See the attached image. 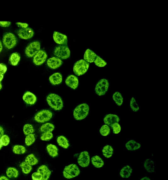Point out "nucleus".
Here are the masks:
<instances>
[{
    "label": "nucleus",
    "instance_id": "1",
    "mask_svg": "<svg viewBox=\"0 0 168 180\" xmlns=\"http://www.w3.org/2000/svg\"><path fill=\"white\" fill-rule=\"evenodd\" d=\"M48 105L55 111H60L63 107V102L61 97L57 94H50L47 97Z\"/></svg>",
    "mask_w": 168,
    "mask_h": 180
},
{
    "label": "nucleus",
    "instance_id": "2",
    "mask_svg": "<svg viewBox=\"0 0 168 180\" xmlns=\"http://www.w3.org/2000/svg\"><path fill=\"white\" fill-rule=\"evenodd\" d=\"M89 111V106L87 104L84 103L79 105L74 111V117L77 120H83L87 117Z\"/></svg>",
    "mask_w": 168,
    "mask_h": 180
},
{
    "label": "nucleus",
    "instance_id": "3",
    "mask_svg": "<svg viewBox=\"0 0 168 180\" xmlns=\"http://www.w3.org/2000/svg\"><path fill=\"white\" fill-rule=\"evenodd\" d=\"M89 66V63L84 60H79L76 62L74 65V73L78 76L83 75L87 72Z\"/></svg>",
    "mask_w": 168,
    "mask_h": 180
},
{
    "label": "nucleus",
    "instance_id": "4",
    "mask_svg": "<svg viewBox=\"0 0 168 180\" xmlns=\"http://www.w3.org/2000/svg\"><path fill=\"white\" fill-rule=\"evenodd\" d=\"M80 173V170L76 164H70L64 168L63 173L65 178L71 179L78 176Z\"/></svg>",
    "mask_w": 168,
    "mask_h": 180
},
{
    "label": "nucleus",
    "instance_id": "5",
    "mask_svg": "<svg viewBox=\"0 0 168 180\" xmlns=\"http://www.w3.org/2000/svg\"><path fill=\"white\" fill-rule=\"evenodd\" d=\"M3 42L6 48L10 49L16 45L17 39L14 34L11 32H8L4 35L3 37Z\"/></svg>",
    "mask_w": 168,
    "mask_h": 180
},
{
    "label": "nucleus",
    "instance_id": "6",
    "mask_svg": "<svg viewBox=\"0 0 168 180\" xmlns=\"http://www.w3.org/2000/svg\"><path fill=\"white\" fill-rule=\"evenodd\" d=\"M70 51L66 46H59L56 47L54 54L59 58L65 60L69 58L70 56Z\"/></svg>",
    "mask_w": 168,
    "mask_h": 180
},
{
    "label": "nucleus",
    "instance_id": "7",
    "mask_svg": "<svg viewBox=\"0 0 168 180\" xmlns=\"http://www.w3.org/2000/svg\"><path fill=\"white\" fill-rule=\"evenodd\" d=\"M52 116L53 114L51 111L48 110H43L35 115L34 120L38 123H43L48 122Z\"/></svg>",
    "mask_w": 168,
    "mask_h": 180
},
{
    "label": "nucleus",
    "instance_id": "8",
    "mask_svg": "<svg viewBox=\"0 0 168 180\" xmlns=\"http://www.w3.org/2000/svg\"><path fill=\"white\" fill-rule=\"evenodd\" d=\"M109 87V83L107 79H103L100 80L97 84L95 91L99 96L104 95L107 93Z\"/></svg>",
    "mask_w": 168,
    "mask_h": 180
},
{
    "label": "nucleus",
    "instance_id": "9",
    "mask_svg": "<svg viewBox=\"0 0 168 180\" xmlns=\"http://www.w3.org/2000/svg\"><path fill=\"white\" fill-rule=\"evenodd\" d=\"M40 43L39 41L32 42L26 47L25 54L29 57H33L40 51Z\"/></svg>",
    "mask_w": 168,
    "mask_h": 180
},
{
    "label": "nucleus",
    "instance_id": "10",
    "mask_svg": "<svg viewBox=\"0 0 168 180\" xmlns=\"http://www.w3.org/2000/svg\"><path fill=\"white\" fill-rule=\"evenodd\" d=\"M48 55L46 52L42 50H40L35 55L33 58V63L35 65L41 66L46 61Z\"/></svg>",
    "mask_w": 168,
    "mask_h": 180
},
{
    "label": "nucleus",
    "instance_id": "11",
    "mask_svg": "<svg viewBox=\"0 0 168 180\" xmlns=\"http://www.w3.org/2000/svg\"><path fill=\"white\" fill-rule=\"evenodd\" d=\"M78 163L82 167H85L89 165L90 158L89 154L87 151H83L81 153L78 159Z\"/></svg>",
    "mask_w": 168,
    "mask_h": 180
},
{
    "label": "nucleus",
    "instance_id": "12",
    "mask_svg": "<svg viewBox=\"0 0 168 180\" xmlns=\"http://www.w3.org/2000/svg\"><path fill=\"white\" fill-rule=\"evenodd\" d=\"M18 35L20 38L27 40L32 37L34 35V32L32 29L27 28L20 29L18 32Z\"/></svg>",
    "mask_w": 168,
    "mask_h": 180
},
{
    "label": "nucleus",
    "instance_id": "13",
    "mask_svg": "<svg viewBox=\"0 0 168 180\" xmlns=\"http://www.w3.org/2000/svg\"><path fill=\"white\" fill-rule=\"evenodd\" d=\"M53 38L55 42L59 45H66L67 42V37L66 35L54 31Z\"/></svg>",
    "mask_w": 168,
    "mask_h": 180
},
{
    "label": "nucleus",
    "instance_id": "14",
    "mask_svg": "<svg viewBox=\"0 0 168 180\" xmlns=\"http://www.w3.org/2000/svg\"><path fill=\"white\" fill-rule=\"evenodd\" d=\"M63 62L61 59L55 57L50 58L47 61V64L50 68L55 69L60 67Z\"/></svg>",
    "mask_w": 168,
    "mask_h": 180
},
{
    "label": "nucleus",
    "instance_id": "15",
    "mask_svg": "<svg viewBox=\"0 0 168 180\" xmlns=\"http://www.w3.org/2000/svg\"><path fill=\"white\" fill-rule=\"evenodd\" d=\"M65 83L68 86L75 90L78 86V79L75 75H70L67 78Z\"/></svg>",
    "mask_w": 168,
    "mask_h": 180
},
{
    "label": "nucleus",
    "instance_id": "16",
    "mask_svg": "<svg viewBox=\"0 0 168 180\" xmlns=\"http://www.w3.org/2000/svg\"><path fill=\"white\" fill-rule=\"evenodd\" d=\"M23 99L26 104L29 105H34L37 100L36 96L30 91H27L24 94Z\"/></svg>",
    "mask_w": 168,
    "mask_h": 180
},
{
    "label": "nucleus",
    "instance_id": "17",
    "mask_svg": "<svg viewBox=\"0 0 168 180\" xmlns=\"http://www.w3.org/2000/svg\"><path fill=\"white\" fill-rule=\"evenodd\" d=\"M37 172L42 175V180H48L51 176V172L48 166L45 165H42L38 168Z\"/></svg>",
    "mask_w": 168,
    "mask_h": 180
},
{
    "label": "nucleus",
    "instance_id": "18",
    "mask_svg": "<svg viewBox=\"0 0 168 180\" xmlns=\"http://www.w3.org/2000/svg\"><path fill=\"white\" fill-rule=\"evenodd\" d=\"M119 117L116 115L109 114L106 116L104 119V122L106 125L111 126L115 123H119Z\"/></svg>",
    "mask_w": 168,
    "mask_h": 180
},
{
    "label": "nucleus",
    "instance_id": "19",
    "mask_svg": "<svg viewBox=\"0 0 168 180\" xmlns=\"http://www.w3.org/2000/svg\"><path fill=\"white\" fill-rule=\"evenodd\" d=\"M97 56L96 53L92 50L88 49L84 53V60L88 63H93L95 61Z\"/></svg>",
    "mask_w": 168,
    "mask_h": 180
},
{
    "label": "nucleus",
    "instance_id": "20",
    "mask_svg": "<svg viewBox=\"0 0 168 180\" xmlns=\"http://www.w3.org/2000/svg\"><path fill=\"white\" fill-rule=\"evenodd\" d=\"M49 80L52 85H59L62 82V76L59 73H54L49 77Z\"/></svg>",
    "mask_w": 168,
    "mask_h": 180
},
{
    "label": "nucleus",
    "instance_id": "21",
    "mask_svg": "<svg viewBox=\"0 0 168 180\" xmlns=\"http://www.w3.org/2000/svg\"><path fill=\"white\" fill-rule=\"evenodd\" d=\"M144 166L147 172L150 173L154 172L155 167L154 162L151 159H146L144 161Z\"/></svg>",
    "mask_w": 168,
    "mask_h": 180
},
{
    "label": "nucleus",
    "instance_id": "22",
    "mask_svg": "<svg viewBox=\"0 0 168 180\" xmlns=\"http://www.w3.org/2000/svg\"><path fill=\"white\" fill-rule=\"evenodd\" d=\"M47 150L49 155L52 157H57L58 155V149L57 146L52 144L47 146Z\"/></svg>",
    "mask_w": 168,
    "mask_h": 180
},
{
    "label": "nucleus",
    "instance_id": "23",
    "mask_svg": "<svg viewBox=\"0 0 168 180\" xmlns=\"http://www.w3.org/2000/svg\"><path fill=\"white\" fill-rule=\"evenodd\" d=\"M141 145L134 140H130L126 144V147L129 150H135L140 148Z\"/></svg>",
    "mask_w": 168,
    "mask_h": 180
},
{
    "label": "nucleus",
    "instance_id": "24",
    "mask_svg": "<svg viewBox=\"0 0 168 180\" xmlns=\"http://www.w3.org/2000/svg\"><path fill=\"white\" fill-rule=\"evenodd\" d=\"M132 172V168L127 165L123 167L120 170V175L123 178H128L130 177Z\"/></svg>",
    "mask_w": 168,
    "mask_h": 180
},
{
    "label": "nucleus",
    "instance_id": "25",
    "mask_svg": "<svg viewBox=\"0 0 168 180\" xmlns=\"http://www.w3.org/2000/svg\"><path fill=\"white\" fill-rule=\"evenodd\" d=\"M91 161L93 166L96 168L102 167L104 165V162L98 156H94L91 158Z\"/></svg>",
    "mask_w": 168,
    "mask_h": 180
},
{
    "label": "nucleus",
    "instance_id": "26",
    "mask_svg": "<svg viewBox=\"0 0 168 180\" xmlns=\"http://www.w3.org/2000/svg\"><path fill=\"white\" fill-rule=\"evenodd\" d=\"M57 141L59 145L64 149H67L70 146L69 141L63 136L59 137Z\"/></svg>",
    "mask_w": 168,
    "mask_h": 180
},
{
    "label": "nucleus",
    "instance_id": "27",
    "mask_svg": "<svg viewBox=\"0 0 168 180\" xmlns=\"http://www.w3.org/2000/svg\"><path fill=\"white\" fill-rule=\"evenodd\" d=\"M7 176L9 178H16L18 177L19 173L15 168L10 167L8 168L6 171Z\"/></svg>",
    "mask_w": 168,
    "mask_h": 180
},
{
    "label": "nucleus",
    "instance_id": "28",
    "mask_svg": "<svg viewBox=\"0 0 168 180\" xmlns=\"http://www.w3.org/2000/svg\"><path fill=\"white\" fill-rule=\"evenodd\" d=\"M114 150L112 147L109 145L105 146L102 150L103 155L107 158L111 157L113 154Z\"/></svg>",
    "mask_w": 168,
    "mask_h": 180
},
{
    "label": "nucleus",
    "instance_id": "29",
    "mask_svg": "<svg viewBox=\"0 0 168 180\" xmlns=\"http://www.w3.org/2000/svg\"><path fill=\"white\" fill-rule=\"evenodd\" d=\"M20 57L17 52H14L12 54L10 57V61L11 65L13 66H16L20 60Z\"/></svg>",
    "mask_w": 168,
    "mask_h": 180
},
{
    "label": "nucleus",
    "instance_id": "30",
    "mask_svg": "<svg viewBox=\"0 0 168 180\" xmlns=\"http://www.w3.org/2000/svg\"><path fill=\"white\" fill-rule=\"evenodd\" d=\"M54 126L51 123H47L41 127L40 131L41 132H52L54 129Z\"/></svg>",
    "mask_w": 168,
    "mask_h": 180
},
{
    "label": "nucleus",
    "instance_id": "31",
    "mask_svg": "<svg viewBox=\"0 0 168 180\" xmlns=\"http://www.w3.org/2000/svg\"><path fill=\"white\" fill-rule=\"evenodd\" d=\"M25 162L31 166H34L38 163V160L34 155L31 154L28 155L25 159Z\"/></svg>",
    "mask_w": 168,
    "mask_h": 180
},
{
    "label": "nucleus",
    "instance_id": "32",
    "mask_svg": "<svg viewBox=\"0 0 168 180\" xmlns=\"http://www.w3.org/2000/svg\"><path fill=\"white\" fill-rule=\"evenodd\" d=\"M113 98L118 106H120L122 105L123 102V97L121 94L118 91H116L114 94Z\"/></svg>",
    "mask_w": 168,
    "mask_h": 180
},
{
    "label": "nucleus",
    "instance_id": "33",
    "mask_svg": "<svg viewBox=\"0 0 168 180\" xmlns=\"http://www.w3.org/2000/svg\"><path fill=\"white\" fill-rule=\"evenodd\" d=\"M20 166L21 167L22 172L25 174L30 173L32 169V167L25 161L23 162L20 164Z\"/></svg>",
    "mask_w": 168,
    "mask_h": 180
},
{
    "label": "nucleus",
    "instance_id": "34",
    "mask_svg": "<svg viewBox=\"0 0 168 180\" xmlns=\"http://www.w3.org/2000/svg\"><path fill=\"white\" fill-rule=\"evenodd\" d=\"M13 151L17 155H22L25 153L26 151L25 147L22 145H16L13 147Z\"/></svg>",
    "mask_w": 168,
    "mask_h": 180
},
{
    "label": "nucleus",
    "instance_id": "35",
    "mask_svg": "<svg viewBox=\"0 0 168 180\" xmlns=\"http://www.w3.org/2000/svg\"><path fill=\"white\" fill-rule=\"evenodd\" d=\"M23 131L24 134L26 135L31 134L35 132L33 127L31 124H26L23 127Z\"/></svg>",
    "mask_w": 168,
    "mask_h": 180
},
{
    "label": "nucleus",
    "instance_id": "36",
    "mask_svg": "<svg viewBox=\"0 0 168 180\" xmlns=\"http://www.w3.org/2000/svg\"><path fill=\"white\" fill-rule=\"evenodd\" d=\"M35 141V138L34 134H30L26 136L25 139V143L26 146H30Z\"/></svg>",
    "mask_w": 168,
    "mask_h": 180
},
{
    "label": "nucleus",
    "instance_id": "37",
    "mask_svg": "<svg viewBox=\"0 0 168 180\" xmlns=\"http://www.w3.org/2000/svg\"><path fill=\"white\" fill-rule=\"evenodd\" d=\"M94 63L96 65L99 67H104L107 65V63L101 57L97 56Z\"/></svg>",
    "mask_w": 168,
    "mask_h": 180
},
{
    "label": "nucleus",
    "instance_id": "38",
    "mask_svg": "<svg viewBox=\"0 0 168 180\" xmlns=\"http://www.w3.org/2000/svg\"><path fill=\"white\" fill-rule=\"evenodd\" d=\"M100 134L104 136H107L110 134V129L107 125H103L100 129Z\"/></svg>",
    "mask_w": 168,
    "mask_h": 180
},
{
    "label": "nucleus",
    "instance_id": "39",
    "mask_svg": "<svg viewBox=\"0 0 168 180\" xmlns=\"http://www.w3.org/2000/svg\"><path fill=\"white\" fill-rule=\"evenodd\" d=\"M53 138V134L51 132H46L41 135L40 139L42 140L48 141L51 140Z\"/></svg>",
    "mask_w": 168,
    "mask_h": 180
},
{
    "label": "nucleus",
    "instance_id": "40",
    "mask_svg": "<svg viewBox=\"0 0 168 180\" xmlns=\"http://www.w3.org/2000/svg\"><path fill=\"white\" fill-rule=\"evenodd\" d=\"M130 106L132 110L134 112H137L139 110V107L137 103L136 100L133 97H132L131 100Z\"/></svg>",
    "mask_w": 168,
    "mask_h": 180
},
{
    "label": "nucleus",
    "instance_id": "41",
    "mask_svg": "<svg viewBox=\"0 0 168 180\" xmlns=\"http://www.w3.org/2000/svg\"><path fill=\"white\" fill-rule=\"evenodd\" d=\"M113 128V132L114 134H118L121 131V127L119 124L118 123H115L111 126Z\"/></svg>",
    "mask_w": 168,
    "mask_h": 180
},
{
    "label": "nucleus",
    "instance_id": "42",
    "mask_svg": "<svg viewBox=\"0 0 168 180\" xmlns=\"http://www.w3.org/2000/svg\"><path fill=\"white\" fill-rule=\"evenodd\" d=\"M3 146H7L10 143V138L7 135H4L1 139Z\"/></svg>",
    "mask_w": 168,
    "mask_h": 180
},
{
    "label": "nucleus",
    "instance_id": "43",
    "mask_svg": "<svg viewBox=\"0 0 168 180\" xmlns=\"http://www.w3.org/2000/svg\"><path fill=\"white\" fill-rule=\"evenodd\" d=\"M32 178L33 180H42V177L39 172H34L32 174Z\"/></svg>",
    "mask_w": 168,
    "mask_h": 180
},
{
    "label": "nucleus",
    "instance_id": "44",
    "mask_svg": "<svg viewBox=\"0 0 168 180\" xmlns=\"http://www.w3.org/2000/svg\"><path fill=\"white\" fill-rule=\"evenodd\" d=\"M7 67L4 64L0 63V74L3 75L7 72Z\"/></svg>",
    "mask_w": 168,
    "mask_h": 180
},
{
    "label": "nucleus",
    "instance_id": "45",
    "mask_svg": "<svg viewBox=\"0 0 168 180\" xmlns=\"http://www.w3.org/2000/svg\"><path fill=\"white\" fill-rule=\"evenodd\" d=\"M11 24V22L8 21H0V26L3 27H8Z\"/></svg>",
    "mask_w": 168,
    "mask_h": 180
},
{
    "label": "nucleus",
    "instance_id": "46",
    "mask_svg": "<svg viewBox=\"0 0 168 180\" xmlns=\"http://www.w3.org/2000/svg\"><path fill=\"white\" fill-rule=\"evenodd\" d=\"M16 24L22 28V29H25L27 28L28 26V25L27 23L21 22H17Z\"/></svg>",
    "mask_w": 168,
    "mask_h": 180
},
{
    "label": "nucleus",
    "instance_id": "47",
    "mask_svg": "<svg viewBox=\"0 0 168 180\" xmlns=\"http://www.w3.org/2000/svg\"><path fill=\"white\" fill-rule=\"evenodd\" d=\"M4 129H3L2 127L0 126V139H1L3 135H4Z\"/></svg>",
    "mask_w": 168,
    "mask_h": 180
},
{
    "label": "nucleus",
    "instance_id": "48",
    "mask_svg": "<svg viewBox=\"0 0 168 180\" xmlns=\"http://www.w3.org/2000/svg\"><path fill=\"white\" fill-rule=\"evenodd\" d=\"M0 180H9L5 176H2L0 177Z\"/></svg>",
    "mask_w": 168,
    "mask_h": 180
},
{
    "label": "nucleus",
    "instance_id": "49",
    "mask_svg": "<svg viewBox=\"0 0 168 180\" xmlns=\"http://www.w3.org/2000/svg\"><path fill=\"white\" fill-rule=\"evenodd\" d=\"M3 49V45L2 42L0 41V52H1Z\"/></svg>",
    "mask_w": 168,
    "mask_h": 180
},
{
    "label": "nucleus",
    "instance_id": "50",
    "mask_svg": "<svg viewBox=\"0 0 168 180\" xmlns=\"http://www.w3.org/2000/svg\"><path fill=\"white\" fill-rule=\"evenodd\" d=\"M140 180H151V179H150L149 178L147 177H145L141 179Z\"/></svg>",
    "mask_w": 168,
    "mask_h": 180
},
{
    "label": "nucleus",
    "instance_id": "51",
    "mask_svg": "<svg viewBox=\"0 0 168 180\" xmlns=\"http://www.w3.org/2000/svg\"><path fill=\"white\" fill-rule=\"evenodd\" d=\"M4 76L3 75L0 74V82L2 81L3 79Z\"/></svg>",
    "mask_w": 168,
    "mask_h": 180
},
{
    "label": "nucleus",
    "instance_id": "52",
    "mask_svg": "<svg viewBox=\"0 0 168 180\" xmlns=\"http://www.w3.org/2000/svg\"><path fill=\"white\" fill-rule=\"evenodd\" d=\"M3 144L1 139H0V150H1L3 146Z\"/></svg>",
    "mask_w": 168,
    "mask_h": 180
},
{
    "label": "nucleus",
    "instance_id": "53",
    "mask_svg": "<svg viewBox=\"0 0 168 180\" xmlns=\"http://www.w3.org/2000/svg\"><path fill=\"white\" fill-rule=\"evenodd\" d=\"M2 85L1 83H0V90H1L2 89Z\"/></svg>",
    "mask_w": 168,
    "mask_h": 180
}]
</instances>
